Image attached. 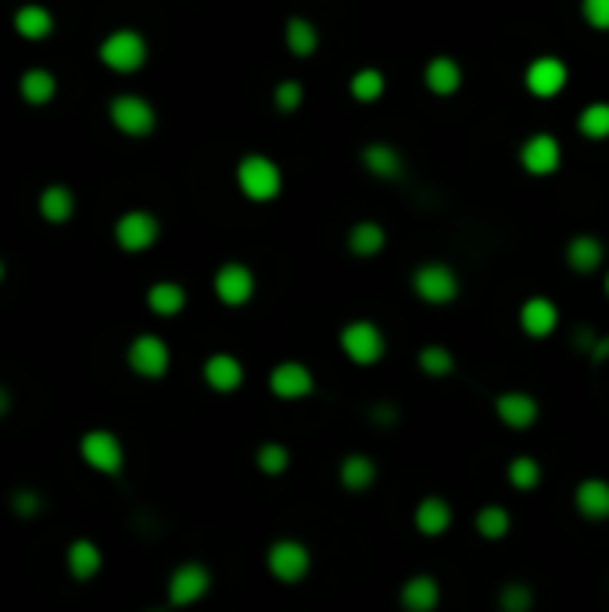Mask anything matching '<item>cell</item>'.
I'll return each instance as SVG.
<instances>
[{
	"instance_id": "obj_32",
	"label": "cell",
	"mask_w": 609,
	"mask_h": 612,
	"mask_svg": "<svg viewBox=\"0 0 609 612\" xmlns=\"http://www.w3.org/2000/svg\"><path fill=\"white\" fill-rule=\"evenodd\" d=\"M348 86H352V97L359 104H373V101H380V97H384L387 79H384V72H380V68H359Z\"/></svg>"
},
{
	"instance_id": "obj_30",
	"label": "cell",
	"mask_w": 609,
	"mask_h": 612,
	"mask_svg": "<svg viewBox=\"0 0 609 612\" xmlns=\"http://www.w3.org/2000/svg\"><path fill=\"white\" fill-rule=\"evenodd\" d=\"M384 244H387V233H384V226H377V222H355L352 230H348V251L359 258L380 255Z\"/></svg>"
},
{
	"instance_id": "obj_20",
	"label": "cell",
	"mask_w": 609,
	"mask_h": 612,
	"mask_svg": "<svg viewBox=\"0 0 609 612\" xmlns=\"http://www.w3.org/2000/svg\"><path fill=\"white\" fill-rule=\"evenodd\" d=\"M65 566H69V577L86 584V580H94L104 566V555L90 537H76V541L65 548Z\"/></svg>"
},
{
	"instance_id": "obj_33",
	"label": "cell",
	"mask_w": 609,
	"mask_h": 612,
	"mask_svg": "<svg viewBox=\"0 0 609 612\" xmlns=\"http://www.w3.org/2000/svg\"><path fill=\"white\" fill-rule=\"evenodd\" d=\"M509 527H513V519H509V512L502 509V505H484V509L477 512V534H481L484 541H502V537L509 534Z\"/></svg>"
},
{
	"instance_id": "obj_15",
	"label": "cell",
	"mask_w": 609,
	"mask_h": 612,
	"mask_svg": "<svg viewBox=\"0 0 609 612\" xmlns=\"http://www.w3.org/2000/svg\"><path fill=\"white\" fill-rule=\"evenodd\" d=\"M11 26H15V33L22 36V40L40 43V40H47L54 29H58V18H54V11L47 8V4L29 0V4H18V8H15Z\"/></svg>"
},
{
	"instance_id": "obj_16",
	"label": "cell",
	"mask_w": 609,
	"mask_h": 612,
	"mask_svg": "<svg viewBox=\"0 0 609 612\" xmlns=\"http://www.w3.org/2000/svg\"><path fill=\"white\" fill-rule=\"evenodd\" d=\"M495 416L502 419L506 426H513V430H527V426L538 423L541 408L538 401L531 398V394L524 391H506L495 398Z\"/></svg>"
},
{
	"instance_id": "obj_41",
	"label": "cell",
	"mask_w": 609,
	"mask_h": 612,
	"mask_svg": "<svg viewBox=\"0 0 609 612\" xmlns=\"http://www.w3.org/2000/svg\"><path fill=\"white\" fill-rule=\"evenodd\" d=\"M581 15L592 29L606 33L609 29V0H581Z\"/></svg>"
},
{
	"instance_id": "obj_9",
	"label": "cell",
	"mask_w": 609,
	"mask_h": 612,
	"mask_svg": "<svg viewBox=\"0 0 609 612\" xmlns=\"http://www.w3.org/2000/svg\"><path fill=\"white\" fill-rule=\"evenodd\" d=\"M266 566L280 584H298V580L309 577V566H312V555L309 548L301 541H276L266 555Z\"/></svg>"
},
{
	"instance_id": "obj_5",
	"label": "cell",
	"mask_w": 609,
	"mask_h": 612,
	"mask_svg": "<svg viewBox=\"0 0 609 612\" xmlns=\"http://www.w3.org/2000/svg\"><path fill=\"white\" fill-rule=\"evenodd\" d=\"M162 237V222L155 212H144V208H133V212H122L115 222V244L126 255H144L158 244Z\"/></svg>"
},
{
	"instance_id": "obj_40",
	"label": "cell",
	"mask_w": 609,
	"mask_h": 612,
	"mask_svg": "<svg viewBox=\"0 0 609 612\" xmlns=\"http://www.w3.org/2000/svg\"><path fill=\"white\" fill-rule=\"evenodd\" d=\"M301 101H305V86L298 79H287V83L276 86V108L280 111H298Z\"/></svg>"
},
{
	"instance_id": "obj_39",
	"label": "cell",
	"mask_w": 609,
	"mask_h": 612,
	"mask_svg": "<svg viewBox=\"0 0 609 612\" xmlns=\"http://www.w3.org/2000/svg\"><path fill=\"white\" fill-rule=\"evenodd\" d=\"M11 512L22 519H33L43 512V498L33 491V487H18L15 494H11Z\"/></svg>"
},
{
	"instance_id": "obj_25",
	"label": "cell",
	"mask_w": 609,
	"mask_h": 612,
	"mask_svg": "<svg viewBox=\"0 0 609 612\" xmlns=\"http://www.w3.org/2000/svg\"><path fill=\"white\" fill-rule=\"evenodd\" d=\"M574 505H577V512H581L584 519H592V523L609 519V484L606 480H584V484H577Z\"/></svg>"
},
{
	"instance_id": "obj_21",
	"label": "cell",
	"mask_w": 609,
	"mask_h": 612,
	"mask_svg": "<svg viewBox=\"0 0 609 612\" xmlns=\"http://www.w3.org/2000/svg\"><path fill=\"white\" fill-rule=\"evenodd\" d=\"M556 326H559L556 301H549V298L524 301V308H520V330H524L527 337H534V340L549 337V333H556Z\"/></svg>"
},
{
	"instance_id": "obj_10",
	"label": "cell",
	"mask_w": 609,
	"mask_h": 612,
	"mask_svg": "<svg viewBox=\"0 0 609 612\" xmlns=\"http://www.w3.org/2000/svg\"><path fill=\"white\" fill-rule=\"evenodd\" d=\"M212 287H215V298L223 301V305L244 308L251 298H255V272L241 262H226V265H219V272H215Z\"/></svg>"
},
{
	"instance_id": "obj_42",
	"label": "cell",
	"mask_w": 609,
	"mask_h": 612,
	"mask_svg": "<svg viewBox=\"0 0 609 612\" xmlns=\"http://www.w3.org/2000/svg\"><path fill=\"white\" fill-rule=\"evenodd\" d=\"M606 358H609V337H602L592 344V362L599 366V362H606Z\"/></svg>"
},
{
	"instance_id": "obj_11",
	"label": "cell",
	"mask_w": 609,
	"mask_h": 612,
	"mask_svg": "<svg viewBox=\"0 0 609 612\" xmlns=\"http://www.w3.org/2000/svg\"><path fill=\"white\" fill-rule=\"evenodd\" d=\"M208 587H212V573L201 562H183L169 577V605L187 609V605L201 602L208 595Z\"/></svg>"
},
{
	"instance_id": "obj_7",
	"label": "cell",
	"mask_w": 609,
	"mask_h": 612,
	"mask_svg": "<svg viewBox=\"0 0 609 612\" xmlns=\"http://www.w3.org/2000/svg\"><path fill=\"white\" fill-rule=\"evenodd\" d=\"M412 290L427 305H452L459 298V276L445 262H423L420 269L412 272Z\"/></svg>"
},
{
	"instance_id": "obj_14",
	"label": "cell",
	"mask_w": 609,
	"mask_h": 612,
	"mask_svg": "<svg viewBox=\"0 0 609 612\" xmlns=\"http://www.w3.org/2000/svg\"><path fill=\"white\" fill-rule=\"evenodd\" d=\"M269 391L284 401H298V398H309V394L316 391V380H312L309 366H301V362H280V366L269 373Z\"/></svg>"
},
{
	"instance_id": "obj_6",
	"label": "cell",
	"mask_w": 609,
	"mask_h": 612,
	"mask_svg": "<svg viewBox=\"0 0 609 612\" xmlns=\"http://www.w3.org/2000/svg\"><path fill=\"white\" fill-rule=\"evenodd\" d=\"M341 351L355 366H377L387 351L384 330L377 323H369V319H355V323L341 330Z\"/></svg>"
},
{
	"instance_id": "obj_37",
	"label": "cell",
	"mask_w": 609,
	"mask_h": 612,
	"mask_svg": "<svg viewBox=\"0 0 609 612\" xmlns=\"http://www.w3.org/2000/svg\"><path fill=\"white\" fill-rule=\"evenodd\" d=\"M420 369L427 376H448L455 369L452 351L441 348V344H427V348L420 351Z\"/></svg>"
},
{
	"instance_id": "obj_38",
	"label": "cell",
	"mask_w": 609,
	"mask_h": 612,
	"mask_svg": "<svg viewBox=\"0 0 609 612\" xmlns=\"http://www.w3.org/2000/svg\"><path fill=\"white\" fill-rule=\"evenodd\" d=\"M531 602H534L531 587L520 584V580H509V584L498 591V605H502L506 612H527L531 609Z\"/></svg>"
},
{
	"instance_id": "obj_22",
	"label": "cell",
	"mask_w": 609,
	"mask_h": 612,
	"mask_svg": "<svg viewBox=\"0 0 609 612\" xmlns=\"http://www.w3.org/2000/svg\"><path fill=\"white\" fill-rule=\"evenodd\" d=\"M423 83H427L430 94L452 97L455 90L463 86V68H459V61H455V58H448V54L430 58L427 68H423Z\"/></svg>"
},
{
	"instance_id": "obj_36",
	"label": "cell",
	"mask_w": 609,
	"mask_h": 612,
	"mask_svg": "<svg viewBox=\"0 0 609 612\" xmlns=\"http://www.w3.org/2000/svg\"><path fill=\"white\" fill-rule=\"evenodd\" d=\"M509 484H513L516 491H534V487L541 484L538 459H531V455H516V459L509 462Z\"/></svg>"
},
{
	"instance_id": "obj_45",
	"label": "cell",
	"mask_w": 609,
	"mask_h": 612,
	"mask_svg": "<svg viewBox=\"0 0 609 612\" xmlns=\"http://www.w3.org/2000/svg\"><path fill=\"white\" fill-rule=\"evenodd\" d=\"M606 294H609V272H606Z\"/></svg>"
},
{
	"instance_id": "obj_17",
	"label": "cell",
	"mask_w": 609,
	"mask_h": 612,
	"mask_svg": "<svg viewBox=\"0 0 609 612\" xmlns=\"http://www.w3.org/2000/svg\"><path fill=\"white\" fill-rule=\"evenodd\" d=\"M36 212H40V219L47 226H65L76 215V194L65 183H51V187H43L40 197H36Z\"/></svg>"
},
{
	"instance_id": "obj_2",
	"label": "cell",
	"mask_w": 609,
	"mask_h": 612,
	"mask_svg": "<svg viewBox=\"0 0 609 612\" xmlns=\"http://www.w3.org/2000/svg\"><path fill=\"white\" fill-rule=\"evenodd\" d=\"M237 187H241V194L248 201L266 204L273 197H280V190H284V172L266 154H244L241 162H237Z\"/></svg>"
},
{
	"instance_id": "obj_18",
	"label": "cell",
	"mask_w": 609,
	"mask_h": 612,
	"mask_svg": "<svg viewBox=\"0 0 609 612\" xmlns=\"http://www.w3.org/2000/svg\"><path fill=\"white\" fill-rule=\"evenodd\" d=\"M205 383L212 387L215 394H233V391H241V383H244V366H241V358L237 355H226V351H219V355H212L205 362Z\"/></svg>"
},
{
	"instance_id": "obj_12",
	"label": "cell",
	"mask_w": 609,
	"mask_h": 612,
	"mask_svg": "<svg viewBox=\"0 0 609 612\" xmlns=\"http://www.w3.org/2000/svg\"><path fill=\"white\" fill-rule=\"evenodd\" d=\"M563 162V147H559L556 136L549 133H534L520 147V165H524L531 176H552Z\"/></svg>"
},
{
	"instance_id": "obj_19",
	"label": "cell",
	"mask_w": 609,
	"mask_h": 612,
	"mask_svg": "<svg viewBox=\"0 0 609 612\" xmlns=\"http://www.w3.org/2000/svg\"><path fill=\"white\" fill-rule=\"evenodd\" d=\"M18 97L29 104V108H47V104L58 97V76L51 68H26L18 76Z\"/></svg>"
},
{
	"instance_id": "obj_31",
	"label": "cell",
	"mask_w": 609,
	"mask_h": 612,
	"mask_svg": "<svg viewBox=\"0 0 609 612\" xmlns=\"http://www.w3.org/2000/svg\"><path fill=\"white\" fill-rule=\"evenodd\" d=\"M373 480H377V462L369 459V455L341 459V484L348 491H366V487H373Z\"/></svg>"
},
{
	"instance_id": "obj_4",
	"label": "cell",
	"mask_w": 609,
	"mask_h": 612,
	"mask_svg": "<svg viewBox=\"0 0 609 612\" xmlns=\"http://www.w3.org/2000/svg\"><path fill=\"white\" fill-rule=\"evenodd\" d=\"M79 459L94 469V473L119 476L122 466H126V448H122V441L112 434V430L97 426V430H86V434L79 437Z\"/></svg>"
},
{
	"instance_id": "obj_1",
	"label": "cell",
	"mask_w": 609,
	"mask_h": 612,
	"mask_svg": "<svg viewBox=\"0 0 609 612\" xmlns=\"http://www.w3.org/2000/svg\"><path fill=\"white\" fill-rule=\"evenodd\" d=\"M147 40L140 29H112V33L104 36L101 47H97V58H101L104 68H112V72H119V76H133V72H140V68L147 65Z\"/></svg>"
},
{
	"instance_id": "obj_29",
	"label": "cell",
	"mask_w": 609,
	"mask_h": 612,
	"mask_svg": "<svg viewBox=\"0 0 609 612\" xmlns=\"http://www.w3.org/2000/svg\"><path fill=\"white\" fill-rule=\"evenodd\" d=\"M284 43H287V51L298 54V58H312L319 47V29L312 26L309 18H287V26H284Z\"/></svg>"
},
{
	"instance_id": "obj_24",
	"label": "cell",
	"mask_w": 609,
	"mask_h": 612,
	"mask_svg": "<svg viewBox=\"0 0 609 612\" xmlns=\"http://www.w3.org/2000/svg\"><path fill=\"white\" fill-rule=\"evenodd\" d=\"M448 527H452V505H448L445 498L430 494V498H423V502L416 505V530H420L423 537H441V534H448Z\"/></svg>"
},
{
	"instance_id": "obj_34",
	"label": "cell",
	"mask_w": 609,
	"mask_h": 612,
	"mask_svg": "<svg viewBox=\"0 0 609 612\" xmlns=\"http://www.w3.org/2000/svg\"><path fill=\"white\" fill-rule=\"evenodd\" d=\"M577 129H581L588 140H606L609 136V104H588V108L577 115Z\"/></svg>"
},
{
	"instance_id": "obj_28",
	"label": "cell",
	"mask_w": 609,
	"mask_h": 612,
	"mask_svg": "<svg viewBox=\"0 0 609 612\" xmlns=\"http://www.w3.org/2000/svg\"><path fill=\"white\" fill-rule=\"evenodd\" d=\"M362 165L380 179H398L405 172L402 151L391 144H369L366 151H362Z\"/></svg>"
},
{
	"instance_id": "obj_3",
	"label": "cell",
	"mask_w": 609,
	"mask_h": 612,
	"mask_svg": "<svg viewBox=\"0 0 609 612\" xmlns=\"http://www.w3.org/2000/svg\"><path fill=\"white\" fill-rule=\"evenodd\" d=\"M108 119H112V126L119 129L122 136H133V140H140V136L155 133L158 111H155V104L147 101V97L119 94V97H112V104H108Z\"/></svg>"
},
{
	"instance_id": "obj_26",
	"label": "cell",
	"mask_w": 609,
	"mask_h": 612,
	"mask_svg": "<svg viewBox=\"0 0 609 612\" xmlns=\"http://www.w3.org/2000/svg\"><path fill=\"white\" fill-rule=\"evenodd\" d=\"M602 258H606V247H602V240L592 237V233H577V237L567 244V265L574 272H581V276L599 269Z\"/></svg>"
},
{
	"instance_id": "obj_43",
	"label": "cell",
	"mask_w": 609,
	"mask_h": 612,
	"mask_svg": "<svg viewBox=\"0 0 609 612\" xmlns=\"http://www.w3.org/2000/svg\"><path fill=\"white\" fill-rule=\"evenodd\" d=\"M8 412H11V391L4 387V383H0V419L8 416Z\"/></svg>"
},
{
	"instance_id": "obj_44",
	"label": "cell",
	"mask_w": 609,
	"mask_h": 612,
	"mask_svg": "<svg viewBox=\"0 0 609 612\" xmlns=\"http://www.w3.org/2000/svg\"><path fill=\"white\" fill-rule=\"evenodd\" d=\"M0 283H4V258H0Z\"/></svg>"
},
{
	"instance_id": "obj_8",
	"label": "cell",
	"mask_w": 609,
	"mask_h": 612,
	"mask_svg": "<svg viewBox=\"0 0 609 612\" xmlns=\"http://www.w3.org/2000/svg\"><path fill=\"white\" fill-rule=\"evenodd\" d=\"M126 362L129 369L144 380H162L169 373V362H172V351L158 333H140L133 337V344L126 348Z\"/></svg>"
},
{
	"instance_id": "obj_27",
	"label": "cell",
	"mask_w": 609,
	"mask_h": 612,
	"mask_svg": "<svg viewBox=\"0 0 609 612\" xmlns=\"http://www.w3.org/2000/svg\"><path fill=\"white\" fill-rule=\"evenodd\" d=\"M147 308L158 315V319H172L187 308V290L172 280H158L147 287Z\"/></svg>"
},
{
	"instance_id": "obj_23",
	"label": "cell",
	"mask_w": 609,
	"mask_h": 612,
	"mask_svg": "<svg viewBox=\"0 0 609 612\" xmlns=\"http://www.w3.org/2000/svg\"><path fill=\"white\" fill-rule=\"evenodd\" d=\"M402 605L409 612H430L438 609L441 602V584L434 577H427V573H416V577H409L402 584Z\"/></svg>"
},
{
	"instance_id": "obj_13",
	"label": "cell",
	"mask_w": 609,
	"mask_h": 612,
	"mask_svg": "<svg viewBox=\"0 0 609 612\" xmlns=\"http://www.w3.org/2000/svg\"><path fill=\"white\" fill-rule=\"evenodd\" d=\"M567 65L559 58H552V54H541V58H534L531 65H527L524 72V86L531 90L534 97H556L563 86H567Z\"/></svg>"
},
{
	"instance_id": "obj_35",
	"label": "cell",
	"mask_w": 609,
	"mask_h": 612,
	"mask_svg": "<svg viewBox=\"0 0 609 612\" xmlns=\"http://www.w3.org/2000/svg\"><path fill=\"white\" fill-rule=\"evenodd\" d=\"M255 466L266 476H280L287 466H291V451H287L280 441H266L255 451Z\"/></svg>"
}]
</instances>
